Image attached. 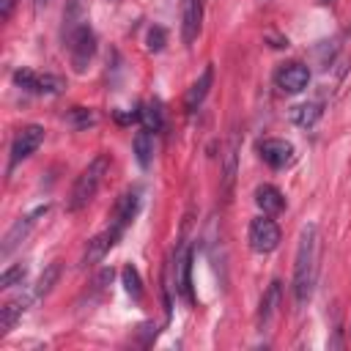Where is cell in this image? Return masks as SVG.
Masks as SVG:
<instances>
[{"mask_svg": "<svg viewBox=\"0 0 351 351\" xmlns=\"http://www.w3.org/2000/svg\"><path fill=\"white\" fill-rule=\"evenodd\" d=\"M315 277H318V225L310 222L299 233L296 263H293V299L299 307H304L310 302Z\"/></svg>", "mask_w": 351, "mask_h": 351, "instance_id": "obj_1", "label": "cell"}, {"mask_svg": "<svg viewBox=\"0 0 351 351\" xmlns=\"http://www.w3.org/2000/svg\"><path fill=\"white\" fill-rule=\"evenodd\" d=\"M107 170H110V156H107V154L93 156V159L88 162V167L77 176V181H74V186H71V192H69L66 208H69V211L85 208V206L96 197V192H99V186H101V181H104V176H107Z\"/></svg>", "mask_w": 351, "mask_h": 351, "instance_id": "obj_2", "label": "cell"}, {"mask_svg": "<svg viewBox=\"0 0 351 351\" xmlns=\"http://www.w3.org/2000/svg\"><path fill=\"white\" fill-rule=\"evenodd\" d=\"M66 44H69V58H71L74 71H77V74H82V71L88 69V63H90L93 52H96V33L90 30V25H88V22H82V25H80L69 38H66Z\"/></svg>", "mask_w": 351, "mask_h": 351, "instance_id": "obj_3", "label": "cell"}, {"mask_svg": "<svg viewBox=\"0 0 351 351\" xmlns=\"http://www.w3.org/2000/svg\"><path fill=\"white\" fill-rule=\"evenodd\" d=\"M44 143V129L38 123H30V126H22L14 140H11V156H8V170H14L19 162H25L38 145Z\"/></svg>", "mask_w": 351, "mask_h": 351, "instance_id": "obj_4", "label": "cell"}, {"mask_svg": "<svg viewBox=\"0 0 351 351\" xmlns=\"http://www.w3.org/2000/svg\"><path fill=\"white\" fill-rule=\"evenodd\" d=\"M47 208L49 206H38V208H33L30 214H25V217H19L8 230H5V236H3V244H0V255L3 258H8L27 236H30V230L36 228V222H38V217H44L47 214Z\"/></svg>", "mask_w": 351, "mask_h": 351, "instance_id": "obj_5", "label": "cell"}, {"mask_svg": "<svg viewBox=\"0 0 351 351\" xmlns=\"http://www.w3.org/2000/svg\"><path fill=\"white\" fill-rule=\"evenodd\" d=\"M258 156H261L269 167L282 170V167L293 165L296 151H293V145H291L288 140H282V137H266V140L258 143Z\"/></svg>", "mask_w": 351, "mask_h": 351, "instance_id": "obj_6", "label": "cell"}, {"mask_svg": "<svg viewBox=\"0 0 351 351\" xmlns=\"http://www.w3.org/2000/svg\"><path fill=\"white\" fill-rule=\"evenodd\" d=\"M277 244H280V228H277V222L269 219V214L255 217L250 222V247L255 252H271V250H277Z\"/></svg>", "mask_w": 351, "mask_h": 351, "instance_id": "obj_7", "label": "cell"}, {"mask_svg": "<svg viewBox=\"0 0 351 351\" xmlns=\"http://www.w3.org/2000/svg\"><path fill=\"white\" fill-rule=\"evenodd\" d=\"M14 82L22 90H30V93H60L63 90V80L60 77L38 74V71H30V69H16L14 71Z\"/></svg>", "mask_w": 351, "mask_h": 351, "instance_id": "obj_8", "label": "cell"}, {"mask_svg": "<svg viewBox=\"0 0 351 351\" xmlns=\"http://www.w3.org/2000/svg\"><path fill=\"white\" fill-rule=\"evenodd\" d=\"M121 236H123V230H118L115 225H107L99 236H93L90 241H88V247H85V252H82V266H93V263H99L118 241H121Z\"/></svg>", "mask_w": 351, "mask_h": 351, "instance_id": "obj_9", "label": "cell"}, {"mask_svg": "<svg viewBox=\"0 0 351 351\" xmlns=\"http://www.w3.org/2000/svg\"><path fill=\"white\" fill-rule=\"evenodd\" d=\"M274 82L285 93H302L307 88V82H310V69L304 63H285V66L277 69Z\"/></svg>", "mask_w": 351, "mask_h": 351, "instance_id": "obj_10", "label": "cell"}, {"mask_svg": "<svg viewBox=\"0 0 351 351\" xmlns=\"http://www.w3.org/2000/svg\"><path fill=\"white\" fill-rule=\"evenodd\" d=\"M203 25V0H181V38L192 44L200 36Z\"/></svg>", "mask_w": 351, "mask_h": 351, "instance_id": "obj_11", "label": "cell"}, {"mask_svg": "<svg viewBox=\"0 0 351 351\" xmlns=\"http://www.w3.org/2000/svg\"><path fill=\"white\" fill-rule=\"evenodd\" d=\"M137 208H140V192H137V189H129V192H123V195L115 200V206H112V217H110V225H115L118 230H126V225L134 219Z\"/></svg>", "mask_w": 351, "mask_h": 351, "instance_id": "obj_12", "label": "cell"}, {"mask_svg": "<svg viewBox=\"0 0 351 351\" xmlns=\"http://www.w3.org/2000/svg\"><path fill=\"white\" fill-rule=\"evenodd\" d=\"M280 296H282V288H280V282L274 280V282L263 291V296H261V307H258V329H261V332H266L269 324H271V318L277 315Z\"/></svg>", "mask_w": 351, "mask_h": 351, "instance_id": "obj_13", "label": "cell"}, {"mask_svg": "<svg viewBox=\"0 0 351 351\" xmlns=\"http://www.w3.org/2000/svg\"><path fill=\"white\" fill-rule=\"evenodd\" d=\"M30 302H36V299H33V293H30V296H14V299H8V302L0 307V337H5V335L14 329L16 318L27 310V304H30Z\"/></svg>", "mask_w": 351, "mask_h": 351, "instance_id": "obj_14", "label": "cell"}, {"mask_svg": "<svg viewBox=\"0 0 351 351\" xmlns=\"http://www.w3.org/2000/svg\"><path fill=\"white\" fill-rule=\"evenodd\" d=\"M211 82H214V69H211V66H206V69H203V74L192 82V88H189V90H186V96H184V107H186V112H195V110L203 104V99H206V93H208Z\"/></svg>", "mask_w": 351, "mask_h": 351, "instance_id": "obj_15", "label": "cell"}, {"mask_svg": "<svg viewBox=\"0 0 351 351\" xmlns=\"http://www.w3.org/2000/svg\"><path fill=\"white\" fill-rule=\"evenodd\" d=\"M236 156H239V134L233 132L225 148V167H222V192L225 197H230L233 192V181H236Z\"/></svg>", "mask_w": 351, "mask_h": 351, "instance_id": "obj_16", "label": "cell"}, {"mask_svg": "<svg viewBox=\"0 0 351 351\" xmlns=\"http://www.w3.org/2000/svg\"><path fill=\"white\" fill-rule=\"evenodd\" d=\"M255 203H258V208H261L263 214H277V211H282L285 197H282V192H280L277 186L261 184V186L255 189Z\"/></svg>", "mask_w": 351, "mask_h": 351, "instance_id": "obj_17", "label": "cell"}, {"mask_svg": "<svg viewBox=\"0 0 351 351\" xmlns=\"http://www.w3.org/2000/svg\"><path fill=\"white\" fill-rule=\"evenodd\" d=\"M321 104L318 101H307V104H299V107H293L291 110V121L296 123V126H302V129H310V126H315V121L321 118Z\"/></svg>", "mask_w": 351, "mask_h": 351, "instance_id": "obj_18", "label": "cell"}, {"mask_svg": "<svg viewBox=\"0 0 351 351\" xmlns=\"http://www.w3.org/2000/svg\"><path fill=\"white\" fill-rule=\"evenodd\" d=\"M134 156H137V162H140V167H148L151 165V156H154V137H151V132L148 129H140L137 134H134Z\"/></svg>", "mask_w": 351, "mask_h": 351, "instance_id": "obj_19", "label": "cell"}, {"mask_svg": "<svg viewBox=\"0 0 351 351\" xmlns=\"http://www.w3.org/2000/svg\"><path fill=\"white\" fill-rule=\"evenodd\" d=\"M58 277H60V263L55 261V263H49V266L41 271V277H38V282H36V288H33V299H36V302H38V299H44V296L55 288Z\"/></svg>", "mask_w": 351, "mask_h": 351, "instance_id": "obj_20", "label": "cell"}, {"mask_svg": "<svg viewBox=\"0 0 351 351\" xmlns=\"http://www.w3.org/2000/svg\"><path fill=\"white\" fill-rule=\"evenodd\" d=\"M189 271H192V255L184 252V255L178 258V291H181V296H184L186 302L195 299V296H192V277H189Z\"/></svg>", "mask_w": 351, "mask_h": 351, "instance_id": "obj_21", "label": "cell"}, {"mask_svg": "<svg viewBox=\"0 0 351 351\" xmlns=\"http://www.w3.org/2000/svg\"><path fill=\"white\" fill-rule=\"evenodd\" d=\"M121 280H123V291L134 299V302H140L143 299V282H140V271L132 266V263H126L123 269H121Z\"/></svg>", "mask_w": 351, "mask_h": 351, "instance_id": "obj_22", "label": "cell"}, {"mask_svg": "<svg viewBox=\"0 0 351 351\" xmlns=\"http://www.w3.org/2000/svg\"><path fill=\"white\" fill-rule=\"evenodd\" d=\"M137 118L143 121V129H148V132H159V129H162V110H159L156 104L140 107V110H137Z\"/></svg>", "mask_w": 351, "mask_h": 351, "instance_id": "obj_23", "label": "cell"}, {"mask_svg": "<svg viewBox=\"0 0 351 351\" xmlns=\"http://www.w3.org/2000/svg\"><path fill=\"white\" fill-rule=\"evenodd\" d=\"M25 274H27V266H22V263L8 266V269L0 274V288H14V285H22Z\"/></svg>", "mask_w": 351, "mask_h": 351, "instance_id": "obj_24", "label": "cell"}, {"mask_svg": "<svg viewBox=\"0 0 351 351\" xmlns=\"http://www.w3.org/2000/svg\"><path fill=\"white\" fill-rule=\"evenodd\" d=\"M165 41H167V33H165L162 27H151V30H148L145 44H148V49H151V52H159V49L165 47Z\"/></svg>", "mask_w": 351, "mask_h": 351, "instance_id": "obj_25", "label": "cell"}, {"mask_svg": "<svg viewBox=\"0 0 351 351\" xmlns=\"http://www.w3.org/2000/svg\"><path fill=\"white\" fill-rule=\"evenodd\" d=\"M69 121L77 126V129H82V126H88V123H93L96 118H93V112H88L85 107H74L71 110V115H69Z\"/></svg>", "mask_w": 351, "mask_h": 351, "instance_id": "obj_26", "label": "cell"}, {"mask_svg": "<svg viewBox=\"0 0 351 351\" xmlns=\"http://www.w3.org/2000/svg\"><path fill=\"white\" fill-rule=\"evenodd\" d=\"M14 5H16V0H0V19H8Z\"/></svg>", "mask_w": 351, "mask_h": 351, "instance_id": "obj_27", "label": "cell"}, {"mask_svg": "<svg viewBox=\"0 0 351 351\" xmlns=\"http://www.w3.org/2000/svg\"><path fill=\"white\" fill-rule=\"evenodd\" d=\"M47 3H49V0H36V5H47Z\"/></svg>", "mask_w": 351, "mask_h": 351, "instance_id": "obj_28", "label": "cell"}, {"mask_svg": "<svg viewBox=\"0 0 351 351\" xmlns=\"http://www.w3.org/2000/svg\"><path fill=\"white\" fill-rule=\"evenodd\" d=\"M348 332H351V329H348Z\"/></svg>", "mask_w": 351, "mask_h": 351, "instance_id": "obj_29", "label": "cell"}]
</instances>
